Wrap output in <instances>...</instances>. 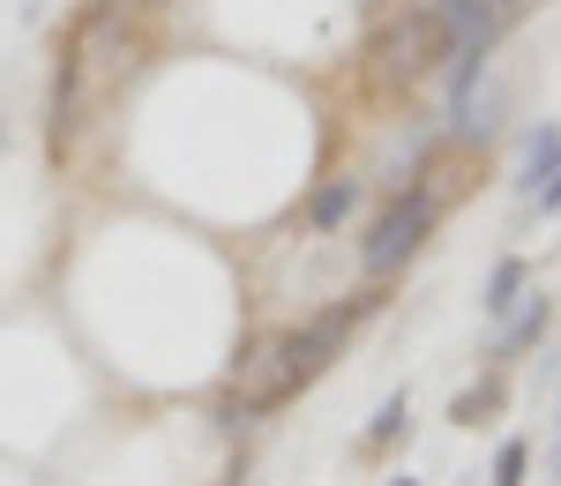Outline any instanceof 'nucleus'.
I'll return each instance as SVG.
<instances>
[{"instance_id":"obj_12","label":"nucleus","mask_w":561,"mask_h":486,"mask_svg":"<svg viewBox=\"0 0 561 486\" xmlns=\"http://www.w3.org/2000/svg\"><path fill=\"white\" fill-rule=\"evenodd\" d=\"M531 210H539V218H554V210H561V165H554L547 180H539V195H531Z\"/></svg>"},{"instance_id":"obj_17","label":"nucleus","mask_w":561,"mask_h":486,"mask_svg":"<svg viewBox=\"0 0 561 486\" xmlns=\"http://www.w3.org/2000/svg\"><path fill=\"white\" fill-rule=\"evenodd\" d=\"M554 464H561V456H554Z\"/></svg>"},{"instance_id":"obj_9","label":"nucleus","mask_w":561,"mask_h":486,"mask_svg":"<svg viewBox=\"0 0 561 486\" xmlns=\"http://www.w3.org/2000/svg\"><path fill=\"white\" fill-rule=\"evenodd\" d=\"M404 427H412V397H404V390H389L382 412H375V419H367V435H359V456H382V449H397V442H404Z\"/></svg>"},{"instance_id":"obj_5","label":"nucleus","mask_w":561,"mask_h":486,"mask_svg":"<svg viewBox=\"0 0 561 486\" xmlns=\"http://www.w3.org/2000/svg\"><path fill=\"white\" fill-rule=\"evenodd\" d=\"M359 210H367V180H359V173H330V180H322V187L300 202V224L330 240V232H345Z\"/></svg>"},{"instance_id":"obj_15","label":"nucleus","mask_w":561,"mask_h":486,"mask_svg":"<svg viewBox=\"0 0 561 486\" xmlns=\"http://www.w3.org/2000/svg\"><path fill=\"white\" fill-rule=\"evenodd\" d=\"M142 8H158V0H142Z\"/></svg>"},{"instance_id":"obj_7","label":"nucleus","mask_w":561,"mask_h":486,"mask_svg":"<svg viewBox=\"0 0 561 486\" xmlns=\"http://www.w3.org/2000/svg\"><path fill=\"white\" fill-rule=\"evenodd\" d=\"M524 300H531V263H524V255H502V263L486 269V292H479V314H486V322L502 329V322H510V314H517Z\"/></svg>"},{"instance_id":"obj_10","label":"nucleus","mask_w":561,"mask_h":486,"mask_svg":"<svg viewBox=\"0 0 561 486\" xmlns=\"http://www.w3.org/2000/svg\"><path fill=\"white\" fill-rule=\"evenodd\" d=\"M494 412H502V367H494V374H486L479 390H465V397L449 404V419H457V427H486Z\"/></svg>"},{"instance_id":"obj_13","label":"nucleus","mask_w":561,"mask_h":486,"mask_svg":"<svg viewBox=\"0 0 561 486\" xmlns=\"http://www.w3.org/2000/svg\"><path fill=\"white\" fill-rule=\"evenodd\" d=\"M389 486H420V472H397V479H389Z\"/></svg>"},{"instance_id":"obj_2","label":"nucleus","mask_w":561,"mask_h":486,"mask_svg":"<svg viewBox=\"0 0 561 486\" xmlns=\"http://www.w3.org/2000/svg\"><path fill=\"white\" fill-rule=\"evenodd\" d=\"M449 202H457V187H449L442 173L412 180V187H389L382 210L367 218V232H359V277H367V285H389L397 269H412Z\"/></svg>"},{"instance_id":"obj_3","label":"nucleus","mask_w":561,"mask_h":486,"mask_svg":"<svg viewBox=\"0 0 561 486\" xmlns=\"http://www.w3.org/2000/svg\"><path fill=\"white\" fill-rule=\"evenodd\" d=\"M434 15H442V45H449L442 83H449V97H465V90H479L494 45L517 31V0H434Z\"/></svg>"},{"instance_id":"obj_14","label":"nucleus","mask_w":561,"mask_h":486,"mask_svg":"<svg viewBox=\"0 0 561 486\" xmlns=\"http://www.w3.org/2000/svg\"><path fill=\"white\" fill-rule=\"evenodd\" d=\"M524 8H531V0H517V15H524Z\"/></svg>"},{"instance_id":"obj_4","label":"nucleus","mask_w":561,"mask_h":486,"mask_svg":"<svg viewBox=\"0 0 561 486\" xmlns=\"http://www.w3.org/2000/svg\"><path fill=\"white\" fill-rule=\"evenodd\" d=\"M375 60H382L389 83H427L449 68V45H442V15L434 0H412L404 15H389V31L375 38Z\"/></svg>"},{"instance_id":"obj_1","label":"nucleus","mask_w":561,"mask_h":486,"mask_svg":"<svg viewBox=\"0 0 561 486\" xmlns=\"http://www.w3.org/2000/svg\"><path fill=\"white\" fill-rule=\"evenodd\" d=\"M382 308H389V292L375 285V292H352V300L314 308L307 322H293V329H270L255 352L232 367V382H225V412H240V427H248V419H270V412H285L300 390H314V382L345 359V345Z\"/></svg>"},{"instance_id":"obj_8","label":"nucleus","mask_w":561,"mask_h":486,"mask_svg":"<svg viewBox=\"0 0 561 486\" xmlns=\"http://www.w3.org/2000/svg\"><path fill=\"white\" fill-rule=\"evenodd\" d=\"M561 165V120H539V128L524 135V158H517V195L531 202L539 195V180Z\"/></svg>"},{"instance_id":"obj_11","label":"nucleus","mask_w":561,"mask_h":486,"mask_svg":"<svg viewBox=\"0 0 561 486\" xmlns=\"http://www.w3.org/2000/svg\"><path fill=\"white\" fill-rule=\"evenodd\" d=\"M524 472H531V442L510 435V442L494 449V472H486V479H494V486H524Z\"/></svg>"},{"instance_id":"obj_16","label":"nucleus","mask_w":561,"mask_h":486,"mask_svg":"<svg viewBox=\"0 0 561 486\" xmlns=\"http://www.w3.org/2000/svg\"><path fill=\"white\" fill-rule=\"evenodd\" d=\"M0 142H8V128H0Z\"/></svg>"},{"instance_id":"obj_6","label":"nucleus","mask_w":561,"mask_h":486,"mask_svg":"<svg viewBox=\"0 0 561 486\" xmlns=\"http://www.w3.org/2000/svg\"><path fill=\"white\" fill-rule=\"evenodd\" d=\"M547 329H554V300H547V292L531 285V300H524V308L510 314L502 329H494V367H510V359H524L531 345H539V337H547Z\"/></svg>"}]
</instances>
